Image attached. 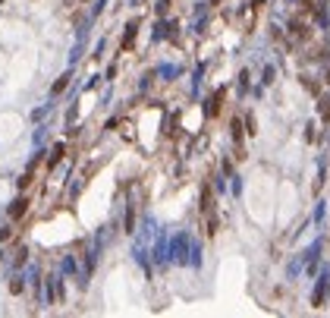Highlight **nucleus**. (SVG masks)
Wrapping results in <instances>:
<instances>
[{"label": "nucleus", "instance_id": "nucleus-2", "mask_svg": "<svg viewBox=\"0 0 330 318\" xmlns=\"http://www.w3.org/2000/svg\"><path fill=\"white\" fill-rule=\"evenodd\" d=\"M317 252H321V240H314V243L308 246V252H305V262H302V265L308 268V271H311V268L317 265Z\"/></svg>", "mask_w": 330, "mask_h": 318}, {"label": "nucleus", "instance_id": "nucleus-3", "mask_svg": "<svg viewBox=\"0 0 330 318\" xmlns=\"http://www.w3.org/2000/svg\"><path fill=\"white\" fill-rule=\"evenodd\" d=\"M16 126H19V123L13 120V117H7V120H0V139H13V136L19 133Z\"/></svg>", "mask_w": 330, "mask_h": 318}, {"label": "nucleus", "instance_id": "nucleus-1", "mask_svg": "<svg viewBox=\"0 0 330 318\" xmlns=\"http://www.w3.org/2000/svg\"><path fill=\"white\" fill-rule=\"evenodd\" d=\"M186 249H189V237H186V233H180V237L173 240V246H170V255L176 258V262H183V258H186Z\"/></svg>", "mask_w": 330, "mask_h": 318}]
</instances>
